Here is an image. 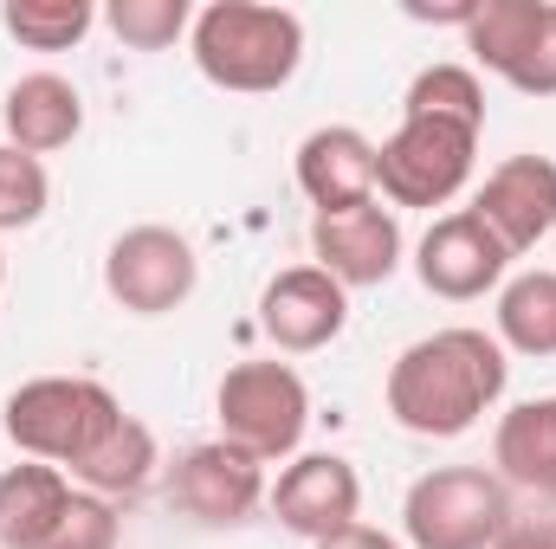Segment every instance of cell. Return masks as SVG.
<instances>
[{
	"label": "cell",
	"mask_w": 556,
	"mask_h": 549,
	"mask_svg": "<svg viewBox=\"0 0 556 549\" xmlns=\"http://www.w3.org/2000/svg\"><path fill=\"white\" fill-rule=\"evenodd\" d=\"M544 13H551V0H479V13L466 20V52H472L485 72L511 78L518 59L538 46Z\"/></svg>",
	"instance_id": "cell-19"
},
{
	"label": "cell",
	"mask_w": 556,
	"mask_h": 549,
	"mask_svg": "<svg viewBox=\"0 0 556 549\" xmlns=\"http://www.w3.org/2000/svg\"><path fill=\"white\" fill-rule=\"evenodd\" d=\"M479 130L446 117H402V130L376 142V201L389 207H446L472 181Z\"/></svg>",
	"instance_id": "cell-6"
},
{
	"label": "cell",
	"mask_w": 556,
	"mask_h": 549,
	"mask_svg": "<svg viewBox=\"0 0 556 549\" xmlns=\"http://www.w3.org/2000/svg\"><path fill=\"white\" fill-rule=\"evenodd\" d=\"M155 433L142 426L137 413H124L111 433H104V446L91 452V459H78L65 478L78 485V491H91V498H130V491H142L149 478H155Z\"/></svg>",
	"instance_id": "cell-18"
},
{
	"label": "cell",
	"mask_w": 556,
	"mask_h": 549,
	"mask_svg": "<svg viewBox=\"0 0 556 549\" xmlns=\"http://www.w3.org/2000/svg\"><path fill=\"white\" fill-rule=\"evenodd\" d=\"M311 259L343 291L395 278V266H402V220H395V207L363 201V207H343V214H317L311 220Z\"/></svg>",
	"instance_id": "cell-12"
},
{
	"label": "cell",
	"mask_w": 556,
	"mask_h": 549,
	"mask_svg": "<svg viewBox=\"0 0 556 549\" xmlns=\"http://www.w3.org/2000/svg\"><path fill=\"white\" fill-rule=\"evenodd\" d=\"M492 472L511 491H544L556 498V395L518 401L492 433Z\"/></svg>",
	"instance_id": "cell-17"
},
{
	"label": "cell",
	"mask_w": 556,
	"mask_h": 549,
	"mask_svg": "<svg viewBox=\"0 0 556 549\" xmlns=\"http://www.w3.org/2000/svg\"><path fill=\"white\" fill-rule=\"evenodd\" d=\"M52 207V181H46V162L0 142V233H26L39 227Z\"/></svg>",
	"instance_id": "cell-23"
},
{
	"label": "cell",
	"mask_w": 556,
	"mask_h": 549,
	"mask_svg": "<svg viewBox=\"0 0 556 549\" xmlns=\"http://www.w3.org/2000/svg\"><path fill=\"white\" fill-rule=\"evenodd\" d=\"M511 518V485L492 465H433L402 498V537L415 549H492Z\"/></svg>",
	"instance_id": "cell-4"
},
{
	"label": "cell",
	"mask_w": 556,
	"mask_h": 549,
	"mask_svg": "<svg viewBox=\"0 0 556 549\" xmlns=\"http://www.w3.org/2000/svg\"><path fill=\"white\" fill-rule=\"evenodd\" d=\"M505 85H511V91H525V98H556V0H551V13H544L538 46L518 59V72H511Z\"/></svg>",
	"instance_id": "cell-26"
},
{
	"label": "cell",
	"mask_w": 556,
	"mask_h": 549,
	"mask_svg": "<svg viewBox=\"0 0 556 549\" xmlns=\"http://www.w3.org/2000/svg\"><path fill=\"white\" fill-rule=\"evenodd\" d=\"M78 485L59 465L20 459L0 472V549H46V537L59 531V518L72 511Z\"/></svg>",
	"instance_id": "cell-16"
},
{
	"label": "cell",
	"mask_w": 556,
	"mask_h": 549,
	"mask_svg": "<svg viewBox=\"0 0 556 549\" xmlns=\"http://www.w3.org/2000/svg\"><path fill=\"white\" fill-rule=\"evenodd\" d=\"M298 188L317 214H343L376 201V142L356 124H324L298 142Z\"/></svg>",
	"instance_id": "cell-14"
},
{
	"label": "cell",
	"mask_w": 556,
	"mask_h": 549,
	"mask_svg": "<svg viewBox=\"0 0 556 549\" xmlns=\"http://www.w3.org/2000/svg\"><path fill=\"white\" fill-rule=\"evenodd\" d=\"M201 259L188 246V233L175 227H130L111 240L104 253V291L130 310V317H168L194 297Z\"/></svg>",
	"instance_id": "cell-7"
},
{
	"label": "cell",
	"mask_w": 556,
	"mask_h": 549,
	"mask_svg": "<svg viewBox=\"0 0 556 549\" xmlns=\"http://www.w3.org/2000/svg\"><path fill=\"white\" fill-rule=\"evenodd\" d=\"M117 537H124L117 505H111V498L78 491V498H72V511L59 518V531L46 537V549H117Z\"/></svg>",
	"instance_id": "cell-25"
},
{
	"label": "cell",
	"mask_w": 556,
	"mask_h": 549,
	"mask_svg": "<svg viewBox=\"0 0 556 549\" xmlns=\"http://www.w3.org/2000/svg\"><path fill=\"white\" fill-rule=\"evenodd\" d=\"M0 26L33 52H72L98 26V7L91 0H7Z\"/></svg>",
	"instance_id": "cell-21"
},
{
	"label": "cell",
	"mask_w": 556,
	"mask_h": 549,
	"mask_svg": "<svg viewBox=\"0 0 556 549\" xmlns=\"http://www.w3.org/2000/svg\"><path fill=\"white\" fill-rule=\"evenodd\" d=\"M498 349L556 356V272H518L498 284Z\"/></svg>",
	"instance_id": "cell-20"
},
{
	"label": "cell",
	"mask_w": 556,
	"mask_h": 549,
	"mask_svg": "<svg viewBox=\"0 0 556 549\" xmlns=\"http://www.w3.org/2000/svg\"><path fill=\"white\" fill-rule=\"evenodd\" d=\"M492 549H556V511L551 518H511V531Z\"/></svg>",
	"instance_id": "cell-27"
},
{
	"label": "cell",
	"mask_w": 556,
	"mask_h": 549,
	"mask_svg": "<svg viewBox=\"0 0 556 549\" xmlns=\"http://www.w3.org/2000/svg\"><path fill=\"white\" fill-rule=\"evenodd\" d=\"M0 130H7L0 142H13L26 155H52V149L78 142V130H85V98L59 72H26L7 91V104H0Z\"/></svg>",
	"instance_id": "cell-15"
},
{
	"label": "cell",
	"mask_w": 556,
	"mask_h": 549,
	"mask_svg": "<svg viewBox=\"0 0 556 549\" xmlns=\"http://www.w3.org/2000/svg\"><path fill=\"white\" fill-rule=\"evenodd\" d=\"M188 52L207 85L266 98V91H285L304 65V20L291 7H266V0H214L194 13Z\"/></svg>",
	"instance_id": "cell-2"
},
{
	"label": "cell",
	"mask_w": 556,
	"mask_h": 549,
	"mask_svg": "<svg viewBox=\"0 0 556 549\" xmlns=\"http://www.w3.org/2000/svg\"><path fill=\"white\" fill-rule=\"evenodd\" d=\"M117 420H124V401L104 382H91V375H39V382H20L7 395V408H0V426L20 446V459L59 465V472H72L78 459H91Z\"/></svg>",
	"instance_id": "cell-3"
},
{
	"label": "cell",
	"mask_w": 556,
	"mask_h": 549,
	"mask_svg": "<svg viewBox=\"0 0 556 549\" xmlns=\"http://www.w3.org/2000/svg\"><path fill=\"white\" fill-rule=\"evenodd\" d=\"M505 382H511V362H505L498 336L453 323V330H433L395 356L389 413L420 439H459L505 401Z\"/></svg>",
	"instance_id": "cell-1"
},
{
	"label": "cell",
	"mask_w": 556,
	"mask_h": 549,
	"mask_svg": "<svg viewBox=\"0 0 556 549\" xmlns=\"http://www.w3.org/2000/svg\"><path fill=\"white\" fill-rule=\"evenodd\" d=\"M0 284H7V259H0Z\"/></svg>",
	"instance_id": "cell-29"
},
{
	"label": "cell",
	"mask_w": 556,
	"mask_h": 549,
	"mask_svg": "<svg viewBox=\"0 0 556 549\" xmlns=\"http://www.w3.org/2000/svg\"><path fill=\"white\" fill-rule=\"evenodd\" d=\"M402 117H446V124L485 130V85L472 65H427L402 98Z\"/></svg>",
	"instance_id": "cell-22"
},
{
	"label": "cell",
	"mask_w": 556,
	"mask_h": 549,
	"mask_svg": "<svg viewBox=\"0 0 556 549\" xmlns=\"http://www.w3.org/2000/svg\"><path fill=\"white\" fill-rule=\"evenodd\" d=\"M168 505L194 524H247L266 505V465L227 439H201L168 465Z\"/></svg>",
	"instance_id": "cell-8"
},
{
	"label": "cell",
	"mask_w": 556,
	"mask_h": 549,
	"mask_svg": "<svg viewBox=\"0 0 556 549\" xmlns=\"http://www.w3.org/2000/svg\"><path fill=\"white\" fill-rule=\"evenodd\" d=\"M214 420H220V439L253 452L260 465L298 459L311 426V388L291 362H233L214 388Z\"/></svg>",
	"instance_id": "cell-5"
},
{
	"label": "cell",
	"mask_w": 556,
	"mask_h": 549,
	"mask_svg": "<svg viewBox=\"0 0 556 549\" xmlns=\"http://www.w3.org/2000/svg\"><path fill=\"white\" fill-rule=\"evenodd\" d=\"M505 266H511V253L498 246V233L472 207L440 214L415 246V278L433 297H446V304H472V297L498 291L505 284Z\"/></svg>",
	"instance_id": "cell-9"
},
{
	"label": "cell",
	"mask_w": 556,
	"mask_h": 549,
	"mask_svg": "<svg viewBox=\"0 0 556 549\" xmlns=\"http://www.w3.org/2000/svg\"><path fill=\"white\" fill-rule=\"evenodd\" d=\"M311 549H402L389 531H376V524H350V531H337V537H324V544Z\"/></svg>",
	"instance_id": "cell-28"
},
{
	"label": "cell",
	"mask_w": 556,
	"mask_h": 549,
	"mask_svg": "<svg viewBox=\"0 0 556 549\" xmlns=\"http://www.w3.org/2000/svg\"><path fill=\"white\" fill-rule=\"evenodd\" d=\"M104 26L124 46H137V52H168L194 26V7L188 0H111L104 7Z\"/></svg>",
	"instance_id": "cell-24"
},
{
	"label": "cell",
	"mask_w": 556,
	"mask_h": 549,
	"mask_svg": "<svg viewBox=\"0 0 556 549\" xmlns=\"http://www.w3.org/2000/svg\"><path fill=\"white\" fill-rule=\"evenodd\" d=\"M266 498H273L278 524L304 544H324V537L363 524V478L343 452H298Z\"/></svg>",
	"instance_id": "cell-10"
},
{
	"label": "cell",
	"mask_w": 556,
	"mask_h": 549,
	"mask_svg": "<svg viewBox=\"0 0 556 549\" xmlns=\"http://www.w3.org/2000/svg\"><path fill=\"white\" fill-rule=\"evenodd\" d=\"M350 323V291L317 266H291V272L266 278L260 291V330L285 356H317L343 336Z\"/></svg>",
	"instance_id": "cell-11"
},
{
	"label": "cell",
	"mask_w": 556,
	"mask_h": 549,
	"mask_svg": "<svg viewBox=\"0 0 556 549\" xmlns=\"http://www.w3.org/2000/svg\"><path fill=\"white\" fill-rule=\"evenodd\" d=\"M472 214L498 233V246H505L511 259L531 253V246L556 227V162L551 155H505V162L485 175Z\"/></svg>",
	"instance_id": "cell-13"
}]
</instances>
